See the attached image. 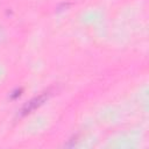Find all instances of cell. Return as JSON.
Segmentation results:
<instances>
[{
  "mask_svg": "<svg viewBox=\"0 0 149 149\" xmlns=\"http://www.w3.org/2000/svg\"><path fill=\"white\" fill-rule=\"evenodd\" d=\"M49 95H50V93H49V91H47V92H43V93H41L40 95L33 98L30 101H28V102L23 106V108H22V111H21V114H22V115H26V114L33 112L34 109H36L37 107H40V106L48 99Z\"/></svg>",
  "mask_w": 149,
  "mask_h": 149,
  "instance_id": "obj_1",
  "label": "cell"
}]
</instances>
